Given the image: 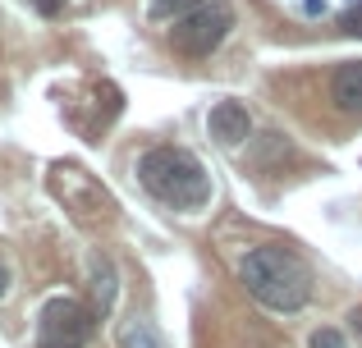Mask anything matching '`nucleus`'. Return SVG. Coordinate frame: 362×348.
<instances>
[{"instance_id":"nucleus-1","label":"nucleus","mask_w":362,"mask_h":348,"mask_svg":"<svg viewBox=\"0 0 362 348\" xmlns=\"http://www.w3.org/2000/svg\"><path fill=\"white\" fill-rule=\"evenodd\" d=\"M239 280H243V289L262 307L284 312V316L303 312L308 298H312L308 261H303L298 252H289V248H275V243H262V248L247 252V257L239 261Z\"/></svg>"},{"instance_id":"nucleus-2","label":"nucleus","mask_w":362,"mask_h":348,"mask_svg":"<svg viewBox=\"0 0 362 348\" xmlns=\"http://www.w3.org/2000/svg\"><path fill=\"white\" fill-rule=\"evenodd\" d=\"M138 184L156 202L175 206V211H202L211 202V174L184 147H151V152H142L138 156Z\"/></svg>"},{"instance_id":"nucleus-3","label":"nucleus","mask_w":362,"mask_h":348,"mask_svg":"<svg viewBox=\"0 0 362 348\" xmlns=\"http://www.w3.org/2000/svg\"><path fill=\"white\" fill-rule=\"evenodd\" d=\"M230 28H234V9L216 0V5H197V9H188L184 18H175V23H170V42H175V51L188 55V60H206L211 51H221Z\"/></svg>"},{"instance_id":"nucleus-4","label":"nucleus","mask_w":362,"mask_h":348,"mask_svg":"<svg viewBox=\"0 0 362 348\" xmlns=\"http://www.w3.org/2000/svg\"><path fill=\"white\" fill-rule=\"evenodd\" d=\"M97 316L78 298H51L37 316V348H88Z\"/></svg>"},{"instance_id":"nucleus-5","label":"nucleus","mask_w":362,"mask_h":348,"mask_svg":"<svg viewBox=\"0 0 362 348\" xmlns=\"http://www.w3.org/2000/svg\"><path fill=\"white\" fill-rule=\"evenodd\" d=\"M206 128L221 147H239L247 133H252V119H247V106L243 101H216L211 115H206Z\"/></svg>"},{"instance_id":"nucleus-6","label":"nucleus","mask_w":362,"mask_h":348,"mask_svg":"<svg viewBox=\"0 0 362 348\" xmlns=\"http://www.w3.org/2000/svg\"><path fill=\"white\" fill-rule=\"evenodd\" d=\"M330 101H335L344 115L362 119V60H349V64L335 69V78H330Z\"/></svg>"},{"instance_id":"nucleus-7","label":"nucleus","mask_w":362,"mask_h":348,"mask_svg":"<svg viewBox=\"0 0 362 348\" xmlns=\"http://www.w3.org/2000/svg\"><path fill=\"white\" fill-rule=\"evenodd\" d=\"M202 0H151V9L147 14L156 18V23H175V18H184L188 9H197Z\"/></svg>"},{"instance_id":"nucleus-8","label":"nucleus","mask_w":362,"mask_h":348,"mask_svg":"<svg viewBox=\"0 0 362 348\" xmlns=\"http://www.w3.org/2000/svg\"><path fill=\"white\" fill-rule=\"evenodd\" d=\"M92 270H97V294H101V312H106V307L115 303V270H110V261H106V257H101Z\"/></svg>"},{"instance_id":"nucleus-9","label":"nucleus","mask_w":362,"mask_h":348,"mask_svg":"<svg viewBox=\"0 0 362 348\" xmlns=\"http://www.w3.org/2000/svg\"><path fill=\"white\" fill-rule=\"evenodd\" d=\"M124 348H165V344H160V335L151 330L147 321H138V325H129V335H124Z\"/></svg>"},{"instance_id":"nucleus-10","label":"nucleus","mask_w":362,"mask_h":348,"mask_svg":"<svg viewBox=\"0 0 362 348\" xmlns=\"http://www.w3.org/2000/svg\"><path fill=\"white\" fill-rule=\"evenodd\" d=\"M312 348H344V335L326 325V330H317V335H312Z\"/></svg>"},{"instance_id":"nucleus-11","label":"nucleus","mask_w":362,"mask_h":348,"mask_svg":"<svg viewBox=\"0 0 362 348\" xmlns=\"http://www.w3.org/2000/svg\"><path fill=\"white\" fill-rule=\"evenodd\" d=\"M339 28H344L349 37H362V5H354L344 18H339Z\"/></svg>"},{"instance_id":"nucleus-12","label":"nucleus","mask_w":362,"mask_h":348,"mask_svg":"<svg viewBox=\"0 0 362 348\" xmlns=\"http://www.w3.org/2000/svg\"><path fill=\"white\" fill-rule=\"evenodd\" d=\"M23 5L33 9V14H46V18H51V14H60V9H64V0H23Z\"/></svg>"},{"instance_id":"nucleus-13","label":"nucleus","mask_w":362,"mask_h":348,"mask_svg":"<svg viewBox=\"0 0 362 348\" xmlns=\"http://www.w3.org/2000/svg\"><path fill=\"white\" fill-rule=\"evenodd\" d=\"M5 289H9V266H5V257H0V298H5Z\"/></svg>"},{"instance_id":"nucleus-14","label":"nucleus","mask_w":362,"mask_h":348,"mask_svg":"<svg viewBox=\"0 0 362 348\" xmlns=\"http://www.w3.org/2000/svg\"><path fill=\"white\" fill-rule=\"evenodd\" d=\"M354 330H362V312H354Z\"/></svg>"}]
</instances>
